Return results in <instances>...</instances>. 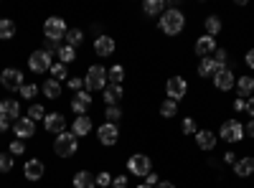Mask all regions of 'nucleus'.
Returning <instances> with one entry per match:
<instances>
[{
	"instance_id": "1",
	"label": "nucleus",
	"mask_w": 254,
	"mask_h": 188,
	"mask_svg": "<svg viewBox=\"0 0 254 188\" xmlns=\"http://www.w3.org/2000/svg\"><path fill=\"white\" fill-rule=\"evenodd\" d=\"M158 26H160V31H163L165 36H178V33L183 31V26H186V18H183V13H181L178 8H168V10L160 15Z\"/></svg>"
},
{
	"instance_id": "2",
	"label": "nucleus",
	"mask_w": 254,
	"mask_h": 188,
	"mask_svg": "<svg viewBox=\"0 0 254 188\" xmlns=\"http://www.w3.org/2000/svg\"><path fill=\"white\" fill-rule=\"evenodd\" d=\"M76 148H79V137L74 132H61L54 140V153L59 158H71L76 153Z\"/></svg>"
},
{
	"instance_id": "3",
	"label": "nucleus",
	"mask_w": 254,
	"mask_h": 188,
	"mask_svg": "<svg viewBox=\"0 0 254 188\" xmlns=\"http://www.w3.org/2000/svg\"><path fill=\"white\" fill-rule=\"evenodd\" d=\"M104 87H107V69L99 66V64L89 66L87 79H84V89H87V92H97V89H102V92H104Z\"/></svg>"
},
{
	"instance_id": "4",
	"label": "nucleus",
	"mask_w": 254,
	"mask_h": 188,
	"mask_svg": "<svg viewBox=\"0 0 254 188\" xmlns=\"http://www.w3.org/2000/svg\"><path fill=\"white\" fill-rule=\"evenodd\" d=\"M127 168H130L132 176L145 178V176H150V173H153V160L147 158V155H142V153H135L130 160H127Z\"/></svg>"
},
{
	"instance_id": "5",
	"label": "nucleus",
	"mask_w": 254,
	"mask_h": 188,
	"mask_svg": "<svg viewBox=\"0 0 254 188\" xmlns=\"http://www.w3.org/2000/svg\"><path fill=\"white\" fill-rule=\"evenodd\" d=\"M44 33H46L49 41H61V38H66V20L59 18V15L49 18L46 23H44Z\"/></svg>"
},
{
	"instance_id": "6",
	"label": "nucleus",
	"mask_w": 254,
	"mask_h": 188,
	"mask_svg": "<svg viewBox=\"0 0 254 188\" xmlns=\"http://www.w3.org/2000/svg\"><path fill=\"white\" fill-rule=\"evenodd\" d=\"M219 135H221V140H226V142H239V140L244 137V125H242L239 120H226V122L221 125Z\"/></svg>"
},
{
	"instance_id": "7",
	"label": "nucleus",
	"mask_w": 254,
	"mask_h": 188,
	"mask_svg": "<svg viewBox=\"0 0 254 188\" xmlns=\"http://www.w3.org/2000/svg\"><path fill=\"white\" fill-rule=\"evenodd\" d=\"M28 66L33 74H44V71H51V54H46L44 49H38L28 56Z\"/></svg>"
},
{
	"instance_id": "8",
	"label": "nucleus",
	"mask_w": 254,
	"mask_h": 188,
	"mask_svg": "<svg viewBox=\"0 0 254 188\" xmlns=\"http://www.w3.org/2000/svg\"><path fill=\"white\" fill-rule=\"evenodd\" d=\"M165 92H168V99L178 102V99H183V97H186V92H188V81H186L183 76H173V79H168V81H165Z\"/></svg>"
},
{
	"instance_id": "9",
	"label": "nucleus",
	"mask_w": 254,
	"mask_h": 188,
	"mask_svg": "<svg viewBox=\"0 0 254 188\" xmlns=\"http://www.w3.org/2000/svg\"><path fill=\"white\" fill-rule=\"evenodd\" d=\"M0 84H3L5 89H10V92H20V87H23L26 81H23V74H20L18 69H3Z\"/></svg>"
},
{
	"instance_id": "10",
	"label": "nucleus",
	"mask_w": 254,
	"mask_h": 188,
	"mask_svg": "<svg viewBox=\"0 0 254 188\" xmlns=\"http://www.w3.org/2000/svg\"><path fill=\"white\" fill-rule=\"evenodd\" d=\"M44 127H46V132H54V135L66 132V117L61 112H51V115L44 117Z\"/></svg>"
},
{
	"instance_id": "11",
	"label": "nucleus",
	"mask_w": 254,
	"mask_h": 188,
	"mask_svg": "<svg viewBox=\"0 0 254 188\" xmlns=\"http://www.w3.org/2000/svg\"><path fill=\"white\" fill-rule=\"evenodd\" d=\"M97 137H99L102 145H115L117 137H120V127H117V125H112V122H102L99 130H97Z\"/></svg>"
},
{
	"instance_id": "12",
	"label": "nucleus",
	"mask_w": 254,
	"mask_h": 188,
	"mask_svg": "<svg viewBox=\"0 0 254 188\" xmlns=\"http://www.w3.org/2000/svg\"><path fill=\"white\" fill-rule=\"evenodd\" d=\"M214 84H216V89H221V92H229L231 87H237L234 71H231L229 66H226V69H219V71L214 74Z\"/></svg>"
},
{
	"instance_id": "13",
	"label": "nucleus",
	"mask_w": 254,
	"mask_h": 188,
	"mask_svg": "<svg viewBox=\"0 0 254 188\" xmlns=\"http://www.w3.org/2000/svg\"><path fill=\"white\" fill-rule=\"evenodd\" d=\"M13 130H15L18 140H28V137H33V132H36V122L28 120V117H20V120H15Z\"/></svg>"
},
{
	"instance_id": "14",
	"label": "nucleus",
	"mask_w": 254,
	"mask_h": 188,
	"mask_svg": "<svg viewBox=\"0 0 254 188\" xmlns=\"http://www.w3.org/2000/svg\"><path fill=\"white\" fill-rule=\"evenodd\" d=\"M44 173H46V168H44V163H41L38 158H33V160H28V163L23 165L26 181H41V178H44Z\"/></svg>"
},
{
	"instance_id": "15",
	"label": "nucleus",
	"mask_w": 254,
	"mask_h": 188,
	"mask_svg": "<svg viewBox=\"0 0 254 188\" xmlns=\"http://www.w3.org/2000/svg\"><path fill=\"white\" fill-rule=\"evenodd\" d=\"M216 49H219V46H216V38H214V36H201V38L196 41V54H198L201 59H208Z\"/></svg>"
},
{
	"instance_id": "16",
	"label": "nucleus",
	"mask_w": 254,
	"mask_h": 188,
	"mask_svg": "<svg viewBox=\"0 0 254 188\" xmlns=\"http://www.w3.org/2000/svg\"><path fill=\"white\" fill-rule=\"evenodd\" d=\"M89 104H92V94H89L87 89H81V92H76L74 99H71V110H74L76 115H84V112L89 110Z\"/></svg>"
},
{
	"instance_id": "17",
	"label": "nucleus",
	"mask_w": 254,
	"mask_h": 188,
	"mask_svg": "<svg viewBox=\"0 0 254 188\" xmlns=\"http://www.w3.org/2000/svg\"><path fill=\"white\" fill-rule=\"evenodd\" d=\"M94 54L97 56H112L115 54V38H110V36H99L97 41H94Z\"/></svg>"
},
{
	"instance_id": "18",
	"label": "nucleus",
	"mask_w": 254,
	"mask_h": 188,
	"mask_svg": "<svg viewBox=\"0 0 254 188\" xmlns=\"http://www.w3.org/2000/svg\"><path fill=\"white\" fill-rule=\"evenodd\" d=\"M0 115H3L8 122L10 120H20V104L15 99H3L0 102Z\"/></svg>"
},
{
	"instance_id": "19",
	"label": "nucleus",
	"mask_w": 254,
	"mask_h": 188,
	"mask_svg": "<svg viewBox=\"0 0 254 188\" xmlns=\"http://www.w3.org/2000/svg\"><path fill=\"white\" fill-rule=\"evenodd\" d=\"M71 132H74L76 137L89 135V132H92V120H89L87 115H79V117L74 120V125H71Z\"/></svg>"
},
{
	"instance_id": "20",
	"label": "nucleus",
	"mask_w": 254,
	"mask_h": 188,
	"mask_svg": "<svg viewBox=\"0 0 254 188\" xmlns=\"http://www.w3.org/2000/svg\"><path fill=\"white\" fill-rule=\"evenodd\" d=\"M196 142H198L201 150H214L216 148V135L211 130H198L196 132Z\"/></svg>"
},
{
	"instance_id": "21",
	"label": "nucleus",
	"mask_w": 254,
	"mask_h": 188,
	"mask_svg": "<svg viewBox=\"0 0 254 188\" xmlns=\"http://www.w3.org/2000/svg\"><path fill=\"white\" fill-rule=\"evenodd\" d=\"M97 186V176H92L89 171H79L74 176V188H94Z\"/></svg>"
},
{
	"instance_id": "22",
	"label": "nucleus",
	"mask_w": 254,
	"mask_h": 188,
	"mask_svg": "<svg viewBox=\"0 0 254 188\" xmlns=\"http://www.w3.org/2000/svg\"><path fill=\"white\" fill-rule=\"evenodd\" d=\"M41 92H44L46 99H59V97H61V81H56V79H46V81H44V87H41Z\"/></svg>"
},
{
	"instance_id": "23",
	"label": "nucleus",
	"mask_w": 254,
	"mask_h": 188,
	"mask_svg": "<svg viewBox=\"0 0 254 188\" xmlns=\"http://www.w3.org/2000/svg\"><path fill=\"white\" fill-rule=\"evenodd\" d=\"M165 8H168L165 0H145V3H142V10H145L147 15H163Z\"/></svg>"
},
{
	"instance_id": "24",
	"label": "nucleus",
	"mask_w": 254,
	"mask_h": 188,
	"mask_svg": "<svg viewBox=\"0 0 254 188\" xmlns=\"http://www.w3.org/2000/svg\"><path fill=\"white\" fill-rule=\"evenodd\" d=\"M234 173H237L239 178L252 176V173H254V158H242V160H237V165H234Z\"/></svg>"
},
{
	"instance_id": "25",
	"label": "nucleus",
	"mask_w": 254,
	"mask_h": 188,
	"mask_svg": "<svg viewBox=\"0 0 254 188\" xmlns=\"http://www.w3.org/2000/svg\"><path fill=\"white\" fill-rule=\"evenodd\" d=\"M122 99V84H107L104 87V102H107V107L110 104H117Z\"/></svg>"
},
{
	"instance_id": "26",
	"label": "nucleus",
	"mask_w": 254,
	"mask_h": 188,
	"mask_svg": "<svg viewBox=\"0 0 254 188\" xmlns=\"http://www.w3.org/2000/svg\"><path fill=\"white\" fill-rule=\"evenodd\" d=\"M237 92H239L242 99L252 97V92H254V79H252V76H242V79H237Z\"/></svg>"
},
{
	"instance_id": "27",
	"label": "nucleus",
	"mask_w": 254,
	"mask_h": 188,
	"mask_svg": "<svg viewBox=\"0 0 254 188\" xmlns=\"http://www.w3.org/2000/svg\"><path fill=\"white\" fill-rule=\"evenodd\" d=\"M216 71H219V64H216V61L211 59V56L203 59L201 64H198V76H203V79H206V76H214Z\"/></svg>"
},
{
	"instance_id": "28",
	"label": "nucleus",
	"mask_w": 254,
	"mask_h": 188,
	"mask_svg": "<svg viewBox=\"0 0 254 188\" xmlns=\"http://www.w3.org/2000/svg\"><path fill=\"white\" fill-rule=\"evenodd\" d=\"M13 36H15V23H13L10 18H0V38L8 41Z\"/></svg>"
},
{
	"instance_id": "29",
	"label": "nucleus",
	"mask_w": 254,
	"mask_h": 188,
	"mask_svg": "<svg viewBox=\"0 0 254 188\" xmlns=\"http://www.w3.org/2000/svg\"><path fill=\"white\" fill-rule=\"evenodd\" d=\"M203 26H206V36H216L221 31V18L219 15H208L203 20Z\"/></svg>"
},
{
	"instance_id": "30",
	"label": "nucleus",
	"mask_w": 254,
	"mask_h": 188,
	"mask_svg": "<svg viewBox=\"0 0 254 188\" xmlns=\"http://www.w3.org/2000/svg\"><path fill=\"white\" fill-rule=\"evenodd\" d=\"M59 61L69 66L71 61H76V49H71V46H61V49H59Z\"/></svg>"
},
{
	"instance_id": "31",
	"label": "nucleus",
	"mask_w": 254,
	"mask_h": 188,
	"mask_svg": "<svg viewBox=\"0 0 254 188\" xmlns=\"http://www.w3.org/2000/svg\"><path fill=\"white\" fill-rule=\"evenodd\" d=\"M104 120L112 122V125H117V122L122 120V110L117 107V104H110V107H104Z\"/></svg>"
},
{
	"instance_id": "32",
	"label": "nucleus",
	"mask_w": 254,
	"mask_h": 188,
	"mask_svg": "<svg viewBox=\"0 0 254 188\" xmlns=\"http://www.w3.org/2000/svg\"><path fill=\"white\" fill-rule=\"evenodd\" d=\"M84 41V31H79V28H71V31H66V46H71V49H76L79 44Z\"/></svg>"
},
{
	"instance_id": "33",
	"label": "nucleus",
	"mask_w": 254,
	"mask_h": 188,
	"mask_svg": "<svg viewBox=\"0 0 254 188\" xmlns=\"http://www.w3.org/2000/svg\"><path fill=\"white\" fill-rule=\"evenodd\" d=\"M178 112V102H173V99H165L163 104H160V115L163 117H173Z\"/></svg>"
},
{
	"instance_id": "34",
	"label": "nucleus",
	"mask_w": 254,
	"mask_h": 188,
	"mask_svg": "<svg viewBox=\"0 0 254 188\" xmlns=\"http://www.w3.org/2000/svg\"><path fill=\"white\" fill-rule=\"evenodd\" d=\"M107 79H110V84H120V81L125 79V69L120 64H115L110 71H107Z\"/></svg>"
},
{
	"instance_id": "35",
	"label": "nucleus",
	"mask_w": 254,
	"mask_h": 188,
	"mask_svg": "<svg viewBox=\"0 0 254 188\" xmlns=\"http://www.w3.org/2000/svg\"><path fill=\"white\" fill-rule=\"evenodd\" d=\"M44 117H46V112H44V107H41V104H31V107H28V120L44 122Z\"/></svg>"
},
{
	"instance_id": "36",
	"label": "nucleus",
	"mask_w": 254,
	"mask_h": 188,
	"mask_svg": "<svg viewBox=\"0 0 254 188\" xmlns=\"http://www.w3.org/2000/svg\"><path fill=\"white\" fill-rule=\"evenodd\" d=\"M51 79H56V81H64L66 79V64H51Z\"/></svg>"
},
{
	"instance_id": "37",
	"label": "nucleus",
	"mask_w": 254,
	"mask_h": 188,
	"mask_svg": "<svg viewBox=\"0 0 254 188\" xmlns=\"http://www.w3.org/2000/svg\"><path fill=\"white\" fill-rule=\"evenodd\" d=\"M13 171V155L0 153V173H10Z\"/></svg>"
},
{
	"instance_id": "38",
	"label": "nucleus",
	"mask_w": 254,
	"mask_h": 188,
	"mask_svg": "<svg viewBox=\"0 0 254 188\" xmlns=\"http://www.w3.org/2000/svg\"><path fill=\"white\" fill-rule=\"evenodd\" d=\"M219 64V69H226V59H229V54H226V49H216L214 51V56H211Z\"/></svg>"
},
{
	"instance_id": "39",
	"label": "nucleus",
	"mask_w": 254,
	"mask_h": 188,
	"mask_svg": "<svg viewBox=\"0 0 254 188\" xmlns=\"http://www.w3.org/2000/svg\"><path fill=\"white\" fill-rule=\"evenodd\" d=\"M181 130H183V135H196V132H198V130H196V120L186 117L183 125H181Z\"/></svg>"
},
{
	"instance_id": "40",
	"label": "nucleus",
	"mask_w": 254,
	"mask_h": 188,
	"mask_svg": "<svg viewBox=\"0 0 254 188\" xmlns=\"http://www.w3.org/2000/svg\"><path fill=\"white\" fill-rule=\"evenodd\" d=\"M20 94H23L26 99H33V97L38 94V87H36V84H31V81H26V84L20 87Z\"/></svg>"
},
{
	"instance_id": "41",
	"label": "nucleus",
	"mask_w": 254,
	"mask_h": 188,
	"mask_svg": "<svg viewBox=\"0 0 254 188\" xmlns=\"http://www.w3.org/2000/svg\"><path fill=\"white\" fill-rule=\"evenodd\" d=\"M20 153H26V142L23 140H13L10 142V155H20Z\"/></svg>"
},
{
	"instance_id": "42",
	"label": "nucleus",
	"mask_w": 254,
	"mask_h": 188,
	"mask_svg": "<svg viewBox=\"0 0 254 188\" xmlns=\"http://www.w3.org/2000/svg\"><path fill=\"white\" fill-rule=\"evenodd\" d=\"M66 87H69V89H74V92H81V89H84V79H79V76H71V79L66 81Z\"/></svg>"
},
{
	"instance_id": "43",
	"label": "nucleus",
	"mask_w": 254,
	"mask_h": 188,
	"mask_svg": "<svg viewBox=\"0 0 254 188\" xmlns=\"http://www.w3.org/2000/svg\"><path fill=\"white\" fill-rule=\"evenodd\" d=\"M97 186H102V188H110V186H112V176H110L107 171L99 173V176H97Z\"/></svg>"
},
{
	"instance_id": "44",
	"label": "nucleus",
	"mask_w": 254,
	"mask_h": 188,
	"mask_svg": "<svg viewBox=\"0 0 254 188\" xmlns=\"http://www.w3.org/2000/svg\"><path fill=\"white\" fill-rule=\"evenodd\" d=\"M110 188H127V176H117L112 178V186Z\"/></svg>"
},
{
	"instance_id": "45",
	"label": "nucleus",
	"mask_w": 254,
	"mask_h": 188,
	"mask_svg": "<svg viewBox=\"0 0 254 188\" xmlns=\"http://www.w3.org/2000/svg\"><path fill=\"white\" fill-rule=\"evenodd\" d=\"M160 183V178H158V173H150V176H145V186H150V188H155Z\"/></svg>"
},
{
	"instance_id": "46",
	"label": "nucleus",
	"mask_w": 254,
	"mask_h": 188,
	"mask_svg": "<svg viewBox=\"0 0 254 188\" xmlns=\"http://www.w3.org/2000/svg\"><path fill=\"white\" fill-rule=\"evenodd\" d=\"M61 46H59V41H46V46H44V51L46 54H54V51H59Z\"/></svg>"
},
{
	"instance_id": "47",
	"label": "nucleus",
	"mask_w": 254,
	"mask_h": 188,
	"mask_svg": "<svg viewBox=\"0 0 254 188\" xmlns=\"http://www.w3.org/2000/svg\"><path fill=\"white\" fill-rule=\"evenodd\" d=\"M244 64H247L249 69H254V49H249V51H247V56H244Z\"/></svg>"
},
{
	"instance_id": "48",
	"label": "nucleus",
	"mask_w": 254,
	"mask_h": 188,
	"mask_svg": "<svg viewBox=\"0 0 254 188\" xmlns=\"http://www.w3.org/2000/svg\"><path fill=\"white\" fill-rule=\"evenodd\" d=\"M244 107H247V99H242V97H239V99L234 102V110H237V112H244Z\"/></svg>"
},
{
	"instance_id": "49",
	"label": "nucleus",
	"mask_w": 254,
	"mask_h": 188,
	"mask_svg": "<svg viewBox=\"0 0 254 188\" xmlns=\"http://www.w3.org/2000/svg\"><path fill=\"white\" fill-rule=\"evenodd\" d=\"M224 163H229V165H237V155H234V153L229 150V153L224 155Z\"/></svg>"
},
{
	"instance_id": "50",
	"label": "nucleus",
	"mask_w": 254,
	"mask_h": 188,
	"mask_svg": "<svg viewBox=\"0 0 254 188\" xmlns=\"http://www.w3.org/2000/svg\"><path fill=\"white\" fill-rule=\"evenodd\" d=\"M244 112H249V115L254 117V97H249V102H247V107H244Z\"/></svg>"
},
{
	"instance_id": "51",
	"label": "nucleus",
	"mask_w": 254,
	"mask_h": 188,
	"mask_svg": "<svg viewBox=\"0 0 254 188\" xmlns=\"http://www.w3.org/2000/svg\"><path fill=\"white\" fill-rule=\"evenodd\" d=\"M244 135H249V137H254V120L247 125V127H244Z\"/></svg>"
},
{
	"instance_id": "52",
	"label": "nucleus",
	"mask_w": 254,
	"mask_h": 188,
	"mask_svg": "<svg viewBox=\"0 0 254 188\" xmlns=\"http://www.w3.org/2000/svg\"><path fill=\"white\" fill-rule=\"evenodd\" d=\"M155 188H176V183H171V181H160Z\"/></svg>"
},
{
	"instance_id": "53",
	"label": "nucleus",
	"mask_w": 254,
	"mask_h": 188,
	"mask_svg": "<svg viewBox=\"0 0 254 188\" xmlns=\"http://www.w3.org/2000/svg\"><path fill=\"white\" fill-rule=\"evenodd\" d=\"M5 130H8V120L0 115V132H5Z\"/></svg>"
},
{
	"instance_id": "54",
	"label": "nucleus",
	"mask_w": 254,
	"mask_h": 188,
	"mask_svg": "<svg viewBox=\"0 0 254 188\" xmlns=\"http://www.w3.org/2000/svg\"><path fill=\"white\" fill-rule=\"evenodd\" d=\"M137 188H150V186H145V183H140V186H137Z\"/></svg>"
}]
</instances>
